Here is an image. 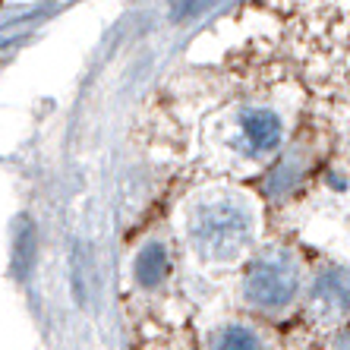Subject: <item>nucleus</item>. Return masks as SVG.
<instances>
[{
  "label": "nucleus",
  "mask_w": 350,
  "mask_h": 350,
  "mask_svg": "<svg viewBox=\"0 0 350 350\" xmlns=\"http://www.w3.org/2000/svg\"><path fill=\"white\" fill-rule=\"evenodd\" d=\"M243 136L256 152H269V148H275L281 142V120L271 111H246Z\"/></svg>",
  "instance_id": "obj_3"
},
{
  "label": "nucleus",
  "mask_w": 350,
  "mask_h": 350,
  "mask_svg": "<svg viewBox=\"0 0 350 350\" xmlns=\"http://www.w3.org/2000/svg\"><path fill=\"white\" fill-rule=\"evenodd\" d=\"M253 221L240 202L218 199L199 205L189 218V243L208 262H234L250 246Z\"/></svg>",
  "instance_id": "obj_1"
},
{
  "label": "nucleus",
  "mask_w": 350,
  "mask_h": 350,
  "mask_svg": "<svg viewBox=\"0 0 350 350\" xmlns=\"http://www.w3.org/2000/svg\"><path fill=\"white\" fill-rule=\"evenodd\" d=\"M300 291V269L291 253H265L250 265L246 275V300L259 310H281Z\"/></svg>",
  "instance_id": "obj_2"
},
{
  "label": "nucleus",
  "mask_w": 350,
  "mask_h": 350,
  "mask_svg": "<svg viewBox=\"0 0 350 350\" xmlns=\"http://www.w3.org/2000/svg\"><path fill=\"white\" fill-rule=\"evenodd\" d=\"M32 253H35V237H32V230H23L19 240H16V271L19 275L29 271V265H32Z\"/></svg>",
  "instance_id": "obj_7"
},
{
  "label": "nucleus",
  "mask_w": 350,
  "mask_h": 350,
  "mask_svg": "<svg viewBox=\"0 0 350 350\" xmlns=\"http://www.w3.org/2000/svg\"><path fill=\"white\" fill-rule=\"evenodd\" d=\"M215 350H262V341L250 328L228 325L215 334Z\"/></svg>",
  "instance_id": "obj_5"
},
{
  "label": "nucleus",
  "mask_w": 350,
  "mask_h": 350,
  "mask_svg": "<svg viewBox=\"0 0 350 350\" xmlns=\"http://www.w3.org/2000/svg\"><path fill=\"white\" fill-rule=\"evenodd\" d=\"M167 271H171V259H167V253H164L161 243H148L146 250L139 253V259H136V278L146 287L164 281V275H167Z\"/></svg>",
  "instance_id": "obj_4"
},
{
  "label": "nucleus",
  "mask_w": 350,
  "mask_h": 350,
  "mask_svg": "<svg viewBox=\"0 0 350 350\" xmlns=\"http://www.w3.org/2000/svg\"><path fill=\"white\" fill-rule=\"evenodd\" d=\"M316 300L328 303V306H338V310H347L350 306V281L347 278H325L322 284H316Z\"/></svg>",
  "instance_id": "obj_6"
}]
</instances>
